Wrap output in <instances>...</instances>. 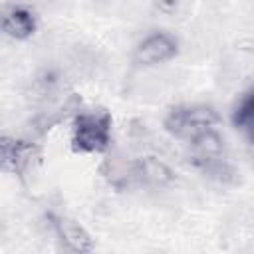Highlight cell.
<instances>
[{
    "mask_svg": "<svg viewBox=\"0 0 254 254\" xmlns=\"http://www.w3.org/2000/svg\"><path fill=\"white\" fill-rule=\"evenodd\" d=\"M189 161L204 177L216 181H228L234 177V169L226 159L224 139L218 129H210L196 139L189 141Z\"/></svg>",
    "mask_w": 254,
    "mask_h": 254,
    "instance_id": "2",
    "label": "cell"
},
{
    "mask_svg": "<svg viewBox=\"0 0 254 254\" xmlns=\"http://www.w3.org/2000/svg\"><path fill=\"white\" fill-rule=\"evenodd\" d=\"M36 30H38V18L34 10L28 6H22V4L10 6L2 16V32L12 40L24 42L32 38Z\"/></svg>",
    "mask_w": 254,
    "mask_h": 254,
    "instance_id": "6",
    "label": "cell"
},
{
    "mask_svg": "<svg viewBox=\"0 0 254 254\" xmlns=\"http://www.w3.org/2000/svg\"><path fill=\"white\" fill-rule=\"evenodd\" d=\"M232 123L238 131L244 133L248 141L254 143V85L238 99L232 109Z\"/></svg>",
    "mask_w": 254,
    "mask_h": 254,
    "instance_id": "9",
    "label": "cell"
},
{
    "mask_svg": "<svg viewBox=\"0 0 254 254\" xmlns=\"http://www.w3.org/2000/svg\"><path fill=\"white\" fill-rule=\"evenodd\" d=\"M179 56V40L169 32H151L133 48L131 60L139 67H155Z\"/></svg>",
    "mask_w": 254,
    "mask_h": 254,
    "instance_id": "4",
    "label": "cell"
},
{
    "mask_svg": "<svg viewBox=\"0 0 254 254\" xmlns=\"http://www.w3.org/2000/svg\"><path fill=\"white\" fill-rule=\"evenodd\" d=\"M50 226L54 230V234L58 236L60 244L73 252V254H83V252H91L95 248L91 234L73 218L65 216V214H56L50 212Z\"/></svg>",
    "mask_w": 254,
    "mask_h": 254,
    "instance_id": "5",
    "label": "cell"
},
{
    "mask_svg": "<svg viewBox=\"0 0 254 254\" xmlns=\"http://www.w3.org/2000/svg\"><path fill=\"white\" fill-rule=\"evenodd\" d=\"M32 157V147L24 141L4 137L2 139V167L10 173H22Z\"/></svg>",
    "mask_w": 254,
    "mask_h": 254,
    "instance_id": "8",
    "label": "cell"
},
{
    "mask_svg": "<svg viewBox=\"0 0 254 254\" xmlns=\"http://www.w3.org/2000/svg\"><path fill=\"white\" fill-rule=\"evenodd\" d=\"M113 119L103 109L81 111L71 125V149L79 155H99L111 143Z\"/></svg>",
    "mask_w": 254,
    "mask_h": 254,
    "instance_id": "3",
    "label": "cell"
},
{
    "mask_svg": "<svg viewBox=\"0 0 254 254\" xmlns=\"http://www.w3.org/2000/svg\"><path fill=\"white\" fill-rule=\"evenodd\" d=\"M220 123H222V117L218 115V111L204 103L175 105L163 117L165 131L173 139H179L185 143L196 139L198 135H202L210 129H218Z\"/></svg>",
    "mask_w": 254,
    "mask_h": 254,
    "instance_id": "1",
    "label": "cell"
},
{
    "mask_svg": "<svg viewBox=\"0 0 254 254\" xmlns=\"http://www.w3.org/2000/svg\"><path fill=\"white\" fill-rule=\"evenodd\" d=\"M135 177L151 187H167L175 181L173 169L157 157H141L135 163Z\"/></svg>",
    "mask_w": 254,
    "mask_h": 254,
    "instance_id": "7",
    "label": "cell"
}]
</instances>
